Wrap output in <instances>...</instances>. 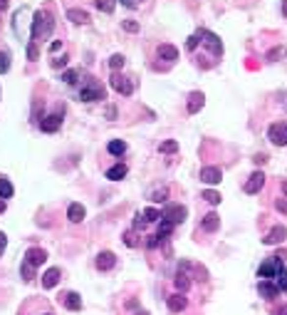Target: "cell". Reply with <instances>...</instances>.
Here are the masks:
<instances>
[{"label": "cell", "mask_w": 287, "mask_h": 315, "mask_svg": "<svg viewBox=\"0 0 287 315\" xmlns=\"http://www.w3.org/2000/svg\"><path fill=\"white\" fill-rule=\"evenodd\" d=\"M124 62H127V57H124V55H119V52L109 57V67H111L114 72H119L121 67H124Z\"/></svg>", "instance_id": "32"}, {"label": "cell", "mask_w": 287, "mask_h": 315, "mask_svg": "<svg viewBox=\"0 0 287 315\" xmlns=\"http://www.w3.org/2000/svg\"><path fill=\"white\" fill-rule=\"evenodd\" d=\"M121 27H124L127 32H139V23H134V20H124Z\"/></svg>", "instance_id": "41"}, {"label": "cell", "mask_w": 287, "mask_h": 315, "mask_svg": "<svg viewBox=\"0 0 287 315\" xmlns=\"http://www.w3.org/2000/svg\"><path fill=\"white\" fill-rule=\"evenodd\" d=\"M200 228L203 231H206V233H213V231H218L221 228V216L218 214H206V216H203V221H200Z\"/></svg>", "instance_id": "16"}, {"label": "cell", "mask_w": 287, "mask_h": 315, "mask_svg": "<svg viewBox=\"0 0 287 315\" xmlns=\"http://www.w3.org/2000/svg\"><path fill=\"white\" fill-rule=\"evenodd\" d=\"M77 77H79V72H77V70H67V72L62 74V82H65V85H74V82H77Z\"/></svg>", "instance_id": "35"}, {"label": "cell", "mask_w": 287, "mask_h": 315, "mask_svg": "<svg viewBox=\"0 0 287 315\" xmlns=\"http://www.w3.org/2000/svg\"><path fill=\"white\" fill-rule=\"evenodd\" d=\"M13 194H15L13 184H10L8 179H3V176H0V199H10Z\"/></svg>", "instance_id": "28"}, {"label": "cell", "mask_w": 287, "mask_h": 315, "mask_svg": "<svg viewBox=\"0 0 287 315\" xmlns=\"http://www.w3.org/2000/svg\"><path fill=\"white\" fill-rule=\"evenodd\" d=\"M109 85L119 92V95H124V97H129V95H134V82L129 80V77H124V74H119V72H114L111 77H109Z\"/></svg>", "instance_id": "6"}, {"label": "cell", "mask_w": 287, "mask_h": 315, "mask_svg": "<svg viewBox=\"0 0 287 315\" xmlns=\"http://www.w3.org/2000/svg\"><path fill=\"white\" fill-rule=\"evenodd\" d=\"M116 266V256L111 253V251H102L99 256H97V268L99 270H111Z\"/></svg>", "instance_id": "17"}, {"label": "cell", "mask_w": 287, "mask_h": 315, "mask_svg": "<svg viewBox=\"0 0 287 315\" xmlns=\"http://www.w3.org/2000/svg\"><path fill=\"white\" fill-rule=\"evenodd\" d=\"M280 55H282V48H277V50H272V52L267 55V60H270V62H275V57H280Z\"/></svg>", "instance_id": "46"}, {"label": "cell", "mask_w": 287, "mask_h": 315, "mask_svg": "<svg viewBox=\"0 0 287 315\" xmlns=\"http://www.w3.org/2000/svg\"><path fill=\"white\" fill-rule=\"evenodd\" d=\"M10 70V55L8 52H0V74H5Z\"/></svg>", "instance_id": "36"}, {"label": "cell", "mask_w": 287, "mask_h": 315, "mask_svg": "<svg viewBox=\"0 0 287 315\" xmlns=\"http://www.w3.org/2000/svg\"><path fill=\"white\" fill-rule=\"evenodd\" d=\"M203 199H206L211 206H218V204H221V194L213 191V189H206V191H203Z\"/></svg>", "instance_id": "31"}, {"label": "cell", "mask_w": 287, "mask_h": 315, "mask_svg": "<svg viewBox=\"0 0 287 315\" xmlns=\"http://www.w3.org/2000/svg\"><path fill=\"white\" fill-rule=\"evenodd\" d=\"M272 283L277 286V291H280V293H287V266L275 275V281H272Z\"/></svg>", "instance_id": "25"}, {"label": "cell", "mask_w": 287, "mask_h": 315, "mask_svg": "<svg viewBox=\"0 0 287 315\" xmlns=\"http://www.w3.org/2000/svg\"><path fill=\"white\" fill-rule=\"evenodd\" d=\"M221 179H223V171H221L218 167H203V169H200V181H203V184L216 186V184H221Z\"/></svg>", "instance_id": "9"}, {"label": "cell", "mask_w": 287, "mask_h": 315, "mask_svg": "<svg viewBox=\"0 0 287 315\" xmlns=\"http://www.w3.org/2000/svg\"><path fill=\"white\" fill-rule=\"evenodd\" d=\"M265 186V174L263 171H253L250 179L245 181V194H258Z\"/></svg>", "instance_id": "12"}, {"label": "cell", "mask_w": 287, "mask_h": 315, "mask_svg": "<svg viewBox=\"0 0 287 315\" xmlns=\"http://www.w3.org/2000/svg\"><path fill=\"white\" fill-rule=\"evenodd\" d=\"M67 62H69V57H67V55H62V57H55L50 65H52L55 70H62V67H67Z\"/></svg>", "instance_id": "40"}, {"label": "cell", "mask_w": 287, "mask_h": 315, "mask_svg": "<svg viewBox=\"0 0 287 315\" xmlns=\"http://www.w3.org/2000/svg\"><path fill=\"white\" fill-rule=\"evenodd\" d=\"M124 243H127L129 248L139 246V241H136V236H134V231H127V233H124Z\"/></svg>", "instance_id": "39"}, {"label": "cell", "mask_w": 287, "mask_h": 315, "mask_svg": "<svg viewBox=\"0 0 287 315\" xmlns=\"http://www.w3.org/2000/svg\"><path fill=\"white\" fill-rule=\"evenodd\" d=\"M5 246H8V236H5L3 231H0V253L5 251Z\"/></svg>", "instance_id": "45"}, {"label": "cell", "mask_w": 287, "mask_h": 315, "mask_svg": "<svg viewBox=\"0 0 287 315\" xmlns=\"http://www.w3.org/2000/svg\"><path fill=\"white\" fill-rule=\"evenodd\" d=\"M287 239V228L285 226H275V228H270V233L263 239V243L265 246H277V243H282Z\"/></svg>", "instance_id": "11"}, {"label": "cell", "mask_w": 287, "mask_h": 315, "mask_svg": "<svg viewBox=\"0 0 287 315\" xmlns=\"http://www.w3.org/2000/svg\"><path fill=\"white\" fill-rule=\"evenodd\" d=\"M158 151H161V154H174V151H178V142H174V139L161 142V144H158Z\"/></svg>", "instance_id": "33"}, {"label": "cell", "mask_w": 287, "mask_h": 315, "mask_svg": "<svg viewBox=\"0 0 287 315\" xmlns=\"http://www.w3.org/2000/svg\"><path fill=\"white\" fill-rule=\"evenodd\" d=\"M198 35H200V43L211 50L213 57H221V55H223V43H221V37H218L216 32H211V30H198Z\"/></svg>", "instance_id": "4"}, {"label": "cell", "mask_w": 287, "mask_h": 315, "mask_svg": "<svg viewBox=\"0 0 287 315\" xmlns=\"http://www.w3.org/2000/svg\"><path fill=\"white\" fill-rule=\"evenodd\" d=\"M22 278H25V281H32V266L22 263Z\"/></svg>", "instance_id": "43"}, {"label": "cell", "mask_w": 287, "mask_h": 315, "mask_svg": "<svg viewBox=\"0 0 287 315\" xmlns=\"http://www.w3.org/2000/svg\"><path fill=\"white\" fill-rule=\"evenodd\" d=\"M282 189H285V196H287V181H285V184H282Z\"/></svg>", "instance_id": "56"}, {"label": "cell", "mask_w": 287, "mask_h": 315, "mask_svg": "<svg viewBox=\"0 0 287 315\" xmlns=\"http://www.w3.org/2000/svg\"><path fill=\"white\" fill-rule=\"evenodd\" d=\"M94 5H97V10H102V13H114V8H116V0H94Z\"/></svg>", "instance_id": "29"}, {"label": "cell", "mask_w": 287, "mask_h": 315, "mask_svg": "<svg viewBox=\"0 0 287 315\" xmlns=\"http://www.w3.org/2000/svg\"><path fill=\"white\" fill-rule=\"evenodd\" d=\"M166 199H169V189H156L151 194V201H156V204H163Z\"/></svg>", "instance_id": "34"}, {"label": "cell", "mask_w": 287, "mask_h": 315, "mask_svg": "<svg viewBox=\"0 0 287 315\" xmlns=\"http://www.w3.org/2000/svg\"><path fill=\"white\" fill-rule=\"evenodd\" d=\"M8 5H10V0H0V10H8Z\"/></svg>", "instance_id": "53"}, {"label": "cell", "mask_w": 287, "mask_h": 315, "mask_svg": "<svg viewBox=\"0 0 287 315\" xmlns=\"http://www.w3.org/2000/svg\"><path fill=\"white\" fill-rule=\"evenodd\" d=\"M203 104H206V95H203V92H191L186 109H188V114H198L203 109Z\"/></svg>", "instance_id": "14"}, {"label": "cell", "mask_w": 287, "mask_h": 315, "mask_svg": "<svg viewBox=\"0 0 287 315\" xmlns=\"http://www.w3.org/2000/svg\"><path fill=\"white\" fill-rule=\"evenodd\" d=\"M267 139L275 146H287V122H275L267 129Z\"/></svg>", "instance_id": "7"}, {"label": "cell", "mask_w": 287, "mask_h": 315, "mask_svg": "<svg viewBox=\"0 0 287 315\" xmlns=\"http://www.w3.org/2000/svg\"><path fill=\"white\" fill-rule=\"evenodd\" d=\"M282 13H285V18H287V0H282Z\"/></svg>", "instance_id": "54"}, {"label": "cell", "mask_w": 287, "mask_h": 315, "mask_svg": "<svg viewBox=\"0 0 287 315\" xmlns=\"http://www.w3.org/2000/svg\"><path fill=\"white\" fill-rule=\"evenodd\" d=\"M60 48H62V43H52V45H50V52H57Z\"/></svg>", "instance_id": "52"}, {"label": "cell", "mask_w": 287, "mask_h": 315, "mask_svg": "<svg viewBox=\"0 0 287 315\" xmlns=\"http://www.w3.org/2000/svg\"><path fill=\"white\" fill-rule=\"evenodd\" d=\"M275 315H287V305H280V308L275 310Z\"/></svg>", "instance_id": "51"}, {"label": "cell", "mask_w": 287, "mask_h": 315, "mask_svg": "<svg viewBox=\"0 0 287 315\" xmlns=\"http://www.w3.org/2000/svg\"><path fill=\"white\" fill-rule=\"evenodd\" d=\"M27 57H30V60H37V57H40V52H37L35 43H30V45H27Z\"/></svg>", "instance_id": "42"}, {"label": "cell", "mask_w": 287, "mask_h": 315, "mask_svg": "<svg viewBox=\"0 0 287 315\" xmlns=\"http://www.w3.org/2000/svg\"><path fill=\"white\" fill-rule=\"evenodd\" d=\"M67 20H72L74 25H87L89 23V13L79 10V8H72V10H67Z\"/></svg>", "instance_id": "19"}, {"label": "cell", "mask_w": 287, "mask_h": 315, "mask_svg": "<svg viewBox=\"0 0 287 315\" xmlns=\"http://www.w3.org/2000/svg\"><path fill=\"white\" fill-rule=\"evenodd\" d=\"M121 5H127V8H132V10L136 8V3H134V0H121Z\"/></svg>", "instance_id": "49"}, {"label": "cell", "mask_w": 287, "mask_h": 315, "mask_svg": "<svg viewBox=\"0 0 287 315\" xmlns=\"http://www.w3.org/2000/svg\"><path fill=\"white\" fill-rule=\"evenodd\" d=\"M285 258H287L285 251H280V253L265 258V261L260 263V268H258V278H260V281H275V275L285 268Z\"/></svg>", "instance_id": "2"}, {"label": "cell", "mask_w": 287, "mask_h": 315, "mask_svg": "<svg viewBox=\"0 0 287 315\" xmlns=\"http://www.w3.org/2000/svg\"><path fill=\"white\" fill-rule=\"evenodd\" d=\"M186 216H188V209H186V206H181V204H169L166 209L161 211V218L171 221L174 226L183 223V221H186Z\"/></svg>", "instance_id": "5"}, {"label": "cell", "mask_w": 287, "mask_h": 315, "mask_svg": "<svg viewBox=\"0 0 287 315\" xmlns=\"http://www.w3.org/2000/svg\"><path fill=\"white\" fill-rule=\"evenodd\" d=\"M161 243H163V239H161L158 233H154V236H149V239H146V248H156Z\"/></svg>", "instance_id": "38"}, {"label": "cell", "mask_w": 287, "mask_h": 315, "mask_svg": "<svg viewBox=\"0 0 287 315\" xmlns=\"http://www.w3.org/2000/svg\"><path fill=\"white\" fill-rule=\"evenodd\" d=\"M158 57L161 60H166V62H176L178 60V50L174 48V45H158Z\"/></svg>", "instance_id": "20"}, {"label": "cell", "mask_w": 287, "mask_h": 315, "mask_svg": "<svg viewBox=\"0 0 287 315\" xmlns=\"http://www.w3.org/2000/svg\"><path fill=\"white\" fill-rule=\"evenodd\" d=\"M3 211H5V201H3V199H0V214H3Z\"/></svg>", "instance_id": "55"}, {"label": "cell", "mask_w": 287, "mask_h": 315, "mask_svg": "<svg viewBox=\"0 0 287 315\" xmlns=\"http://www.w3.org/2000/svg\"><path fill=\"white\" fill-rule=\"evenodd\" d=\"M253 162H255V164H265V162H267V156H265V154H258Z\"/></svg>", "instance_id": "48"}, {"label": "cell", "mask_w": 287, "mask_h": 315, "mask_svg": "<svg viewBox=\"0 0 287 315\" xmlns=\"http://www.w3.org/2000/svg\"><path fill=\"white\" fill-rule=\"evenodd\" d=\"M60 127H62V112L47 114V117H43V120H40V129L47 132V134H55Z\"/></svg>", "instance_id": "8"}, {"label": "cell", "mask_w": 287, "mask_h": 315, "mask_svg": "<svg viewBox=\"0 0 287 315\" xmlns=\"http://www.w3.org/2000/svg\"><path fill=\"white\" fill-rule=\"evenodd\" d=\"M107 117H109V120H114V117H116V109H114V107H107Z\"/></svg>", "instance_id": "50"}, {"label": "cell", "mask_w": 287, "mask_h": 315, "mask_svg": "<svg viewBox=\"0 0 287 315\" xmlns=\"http://www.w3.org/2000/svg\"><path fill=\"white\" fill-rule=\"evenodd\" d=\"M258 293H260V298H265V300H275V298L280 295V291H277V286H275L272 281H260V283H258Z\"/></svg>", "instance_id": "13"}, {"label": "cell", "mask_w": 287, "mask_h": 315, "mask_svg": "<svg viewBox=\"0 0 287 315\" xmlns=\"http://www.w3.org/2000/svg\"><path fill=\"white\" fill-rule=\"evenodd\" d=\"M141 216H144V221H146V223L161 221V211H158V209H154V206H151V209H144V211H141Z\"/></svg>", "instance_id": "30"}, {"label": "cell", "mask_w": 287, "mask_h": 315, "mask_svg": "<svg viewBox=\"0 0 287 315\" xmlns=\"http://www.w3.org/2000/svg\"><path fill=\"white\" fill-rule=\"evenodd\" d=\"M174 228H176V226H174L171 221H166V218H161V223H158V236H161L163 241H166L169 236L174 233Z\"/></svg>", "instance_id": "26"}, {"label": "cell", "mask_w": 287, "mask_h": 315, "mask_svg": "<svg viewBox=\"0 0 287 315\" xmlns=\"http://www.w3.org/2000/svg\"><path fill=\"white\" fill-rule=\"evenodd\" d=\"M45 261H47V253H45L43 248H27V251H25V261H22V263H27V266L37 268V266H43Z\"/></svg>", "instance_id": "10"}, {"label": "cell", "mask_w": 287, "mask_h": 315, "mask_svg": "<svg viewBox=\"0 0 287 315\" xmlns=\"http://www.w3.org/2000/svg\"><path fill=\"white\" fill-rule=\"evenodd\" d=\"M109 154H114V156H121L127 151V142H121V139H114V142H109Z\"/></svg>", "instance_id": "27"}, {"label": "cell", "mask_w": 287, "mask_h": 315, "mask_svg": "<svg viewBox=\"0 0 287 315\" xmlns=\"http://www.w3.org/2000/svg\"><path fill=\"white\" fill-rule=\"evenodd\" d=\"M60 283V268H50L43 275V288H55Z\"/></svg>", "instance_id": "21"}, {"label": "cell", "mask_w": 287, "mask_h": 315, "mask_svg": "<svg viewBox=\"0 0 287 315\" xmlns=\"http://www.w3.org/2000/svg\"><path fill=\"white\" fill-rule=\"evenodd\" d=\"M107 97V92H104V87L97 82V80H87V85L79 90V99L82 102H99V99H104Z\"/></svg>", "instance_id": "3"}, {"label": "cell", "mask_w": 287, "mask_h": 315, "mask_svg": "<svg viewBox=\"0 0 287 315\" xmlns=\"http://www.w3.org/2000/svg\"><path fill=\"white\" fill-rule=\"evenodd\" d=\"M166 305H169V310H171V313H181V310H186L188 300H186V295H183V293H174V295H169V298H166Z\"/></svg>", "instance_id": "15"}, {"label": "cell", "mask_w": 287, "mask_h": 315, "mask_svg": "<svg viewBox=\"0 0 287 315\" xmlns=\"http://www.w3.org/2000/svg\"><path fill=\"white\" fill-rule=\"evenodd\" d=\"M127 164H114L111 169H107V179L109 181H121V179H124L127 176Z\"/></svg>", "instance_id": "22"}, {"label": "cell", "mask_w": 287, "mask_h": 315, "mask_svg": "<svg viewBox=\"0 0 287 315\" xmlns=\"http://www.w3.org/2000/svg\"><path fill=\"white\" fill-rule=\"evenodd\" d=\"M198 43H200V35L196 32V35H191V37H188V43H186V50H188V52H193V50L198 48Z\"/></svg>", "instance_id": "37"}, {"label": "cell", "mask_w": 287, "mask_h": 315, "mask_svg": "<svg viewBox=\"0 0 287 315\" xmlns=\"http://www.w3.org/2000/svg\"><path fill=\"white\" fill-rule=\"evenodd\" d=\"M144 226H146L144 216H141V214H136V218H134V228H144Z\"/></svg>", "instance_id": "44"}, {"label": "cell", "mask_w": 287, "mask_h": 315, "mask_svg": "<svg viewBox=\"0 0 287 315\" xmlns=\"http://www.w3.org/2000/svg\"><path fill=\"white\" fill-rule=\"evenodd\" d=\"M65 305L69 310H82V295L79 293H67L65 295Z\"/></svg>", "instance_id": "24"}, {"label": "cell", "mask_w": 287, "mask_h": 315, "mask_svg": "<svg viewBox=\"0 0 287 315\" xmlns=\"http://www.w3.org/2000/svg\"><path fill=\"white\" fill-rule=\"evenodd\" d=\"M277 211H282V214H287V201H282V199H277Z\"/></svg>", "instance_id": "47"}, {"label": "cell", "mask_w": 287, "mask_h": 315, "mask_svg": "<svg viewBox=\"0 0 287 315\" xmlns=\"http://www.w3.org/2000/svg\"><path fill=\"white\" fill-rule=\"evenodd\" d=\"M174 286H176V291H178V293H186V291L191 288V275H188V273H183V270H178V273H176V278H174Z\"/></svg>", "instance_id": "23"}, {"label": "cell", "mask_w": 287, "mask_h": 315, "mask_svg": "<svg viewBox=\"0 0 287 315\" xmlns=\"http://www.w3.org/2000/svg\"><path fill=\"white\" fill-rule=\"evenodd\" d=\"M55 30V18L50 10H37L32 15V27H30V35L32 40L30 43H37V40H47Z\"/></svg>", "instance_id": "1"}, {"label": "cell", "mask_w": 287, "mask_h": 315, "mask_svg": "<svg viewBox=\"0 0 287 315\" xmlns=\"http://www.w3.org/2000/svg\"><path fill=\"white\" fill-rule=\"evenodd\" d=\"M85 216H87V211H85V206H82V204H69L67 218H69L72 223H82V221H85Z\"/></svg>", "instance_id": "18"}, {"label": "cell", "mask_w": 287, "mask_h": 315, "mask_svg": "<svg viewBox=\"0 0 287 315\" xmlns=\"http://www.w3.org/2000/svg\"><path fill=\"white\" fill-rule=\"evenodd\" d=\"M45 315H52V313H45Z\"/></svg>", "instance_id": "57"}]
</instances>
